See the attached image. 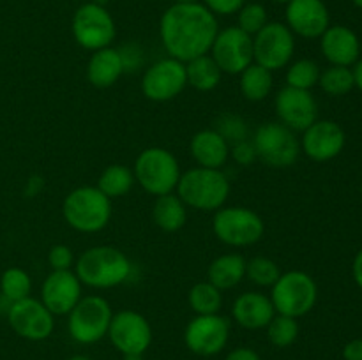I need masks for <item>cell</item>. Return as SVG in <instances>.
Returning <instances> with one entry per match:
<instances>
[{
  "mask_svg": "<svg viewBox=\"0 0 362 360\" xmlns=\"http://www.w3.org/2000/svg\"><path fill=\"white\" fill-rule=\"evenodd\" d=\"M219 32L218 18L204 4H173L159 20V37L168 56L189 62L207 55Z\"/></svg>",
  "mask_w": 362,
  "mask_h": 360,
  "instance_id": "1",
  "label": "cell"
},
{
  "mask_svg": "<svg viewBox=\"0 0 362 360\" xmlns=\"http://www.w3.org/2000/svg\"><path fill=\"white\" fill-rule=\"evenodd\" d=\"M133 265L129 258L113 246H94L85 249L74 261V274L83 286L108 289L129 279Z\"/></svg>",
  "mask_w": 362,
  "mask_h": 360,
  "instance_id": "2",
  "label": "cell"
},
{
  "mask_svg": "<svg viewBox=\"0 0 362 360\" xmlns=\"http://www.w3.org/2000/svg\"><path fill=\"white\" fill-rule=\"evenodd\" d=\"M175 194L187 208L200 212H216L225 207L230 196V180L221 169L191 168L180 175Z\"/></svg>",
  "mask_w": 362,
  "mask_h": 360,
  "instance_id": "3",
  "label": "cell"
},
{
  "mask_svg": "<svg viewBox=\"0 0 362 360\" xmlns=\"http://www.w3.org/2000/svg\"><path fill=\"white\" fill-rule=\"evenodd\" d=\"M62 215L76 232L98 233L112 219V200L95 186L76 187L64 200Z\"/></svg>",
  "mask_w": 362,
  "mask_h": 360,
  "instance_id": "4",
  "label": "cell"
},
{
  "mask_svg": "<svg viewBox=\"0 0 362 360\" xmlns=\"http://www.w3.org/2000/svg\"><path fill=\"white\" fill-rule=\"evenodd\" d=\"M133 173L141 189L152 196L173 193L182 175L175 155L163 147L141 150L134 161Z\"/></svg>",
  "mask_w": 362,
  "mask_h": 360,
  "instance_id": "5",
  "label": "cell"
},
{
  "mask_svg": "<svg viewBox=\"0 0 362 360\" xmlns=\"http://www.w3.org/2000/svg\"><path fill=\"white\" fill-rule=\"evenodd\" d=\"M318 286L308 272L290 270L279 275L271 288V302L278 314L303 318L315 307Z\"/></svg>",
  "mask_w": 362,
  "mask_h": 360,
  "instance_id": "6",
  "label": "cell"
},
{
  "mask_svg": "<svg viewBox=\"0 0 362 360\" xmlns=\"http://www.w3.org/2000/svg\"><path fill=\"white\" fill-rule=\"evenodd\" d=\"M212 232L225 246L250 247L262 240L265 222L247 207H221L212 217Z\"/></svg>",
  "mask_w": 362,
  "mask_h": 360,
  "instance_id": "7",
  "label": "cell"
},
{
  "mask_svg": "<svg viewBox=\"0 0 362 360\" xmlns=\"http://www.w3.org/2000/svg\"><path fill=\"white\" fill-rule=\"evenodd\" d=\"M71 30L78 46L88 52L112 46L117 35V27L110 11L92 0L81 4L73 14Z\"/></svg>",
  "mask_w": 362,
  "mask_h": 360,
  "instance_id": "8",
  "label": "cell"
},
{
  "mask_svg": "<svg viewBox=\"0 0 362 360\" xmlns=\"http://www.w3.org/2000/svg\"><path fill=\"white\" fill-rule=\"evenodd\" d=\"M67 316L71 337L80 344H95L108 335L113 311L105 296L87 295L81 296Z\"/></svg>",
  "mask_w": 362,
  "mask_h": 360,
  "instance_id": "9",
  "label": "cell"
},
{
  "mask_svg": "<svg viewBox=\"0 0 362 360\" xmlns=\"http://www.w3.org/2000/svg\"><path fill=\"white\" fill-rule=\"evenodd\" d=\"M251 141L257 157L269 168H288L300 155L299 138L281 122L262 124Z\"/></svg>",
  "mask_w": 362,
  "mask_h": 360,
  "instance_id": "10",
  "label": "cell"
},
{
  "mask_svg": "<svg viewBox=\"0 0 362 360\" xmlns=\"http://www.w3.org/2000/svg\"><path fill=\"white\" fill-rule=\"evenodd\" d=\"M296 52V35L285 23L269 21L253 35V62L271 73L288 66Z\"/></svg>",
  "mask_w": 362,
  "mask_h": 360,
  "instance_id": "11",
  "label": "cell"
},
{
  "mask_svg": "<svg viewBox=\"0 0 362 360\" xmlns=\"http://www.w3.org/2000/svg\"><path fill=\"white\" fill-rule=\"evenodd\" d=\"M110 342L122 355H144L152 344V327L138 311L113 313L108 328Z\"/></svg>",
  "mask_w": 362,
  "mask_h": 360,
  "instance_id": "12",
  "label": "cell"
},
{
  "mask_svg": "<svg viewBox=\"0 0 362 360\" xmlns=\"http://www.w3.org/2000/svg\"><path fill=\"white\" fill-rule=\"evenodd\" d=\"M230 339V321L221 314H197L184 330L187 349L198 356H214Z\"/></svg>",
  "mask_w": 362,
  "mask_h": 360,
  "instance_id": "13",
  "label": "cell"
},
{
  "mask_svg": "<svg viewBox=\"0 0 362 360\" xmlns=\"http://www.w3.org/2000/svg\"><path fill=\"white\" fill-rule=\"evenodd\" d=\"M186 87V64L172 56L154 62L141 76V92L154 102L172 101Z\"/></svg>",
  "mask_w": 362,
  "mask_h": 360,
  "instance_id": "14",
  "label": "cell"
},
{
  "mask_svg": "<svg viewBox=\"0 0 362 360\" xmlns=\"http://www.w3.org/2000/svg\"><path fill=\"white\" fill-rule=\"evenodd\" d=\"M209 55L214 59L223 74H240L253 64V37L237 25L219 28Z\"/></svg>",
  "mask_w": 362,
  "mask_h": 360,
  "instance_id": "15",
  "label": "cell"
},
{
  "mask_svg": "<svg viewBox=\"0 0 362 360\" xmlns=\"http://www.w3.org/2000/svg\"><path fill=\"white\" fill-rule=\"evenodd\" d=\"M7 321L14 334L34 342L48 339L55 328V316L41 300L32 296L11 304L7 309Z\"/></svg>",
  "mask_w": 362,
  "mask_h": 360,
  "instance_id": "16",
  "label": "cell"
},
{
  "mask_svg": "<svg viewBox=\"0 0 362 360\" xmlns=\"http://www.w3.org/2000/svg\"><path fill=\"white\" fill-rule=\"evenodd\" d=\"M274 109L279 122L293 133H303L318 120V104L311 90H300L288 85L276 94Z\"/></svg>",
  "mask_w": 362,
  "mask_h": 360,
  "instance_id": "17",
  "label": "cell"
},
{
  "mask_svg": "<svg viewBox=\"0 0 362 360\" xmlns=\"http://www.w3.org/2000/svg\"><path fill=\"white\" fill-rule=\"evenodd\" d=\"M300 152L308 155L311 161L325 162L338 157L345 148V131L334 120H317L300 138Z\"/></svg>",
  "mask_w": 362,
  "mask_h": 360,
  "instance_id": "18",
  "label": "cell"
},
{
  "mask_svg": "<svg viewBox=\"0 0 362 360\" xmlns=\"http://www.w3.org/2000/svg\"><path fill=\"white\" fill-rule=\"evenodd\" d=\"M81 288L74 270H52L41 286V302L53 316H66L80 302Z\"/></svg>",
  "mask_w": 362,
  "mask_h": 360,
  "instance_id": "19",
  "label": "cell"
},
{
  "mask_svg": "<svg viewBox=\"0 0 362 360\" xmlns=\"http://www.w3.org/2000/svg\"><path fill=\"white\" fill-rule=\"evenodd\" d=\"M285 20L293 35L318 39L331 25V14L324 0H290L286 4Z\"/></svg>",
  "mask_w": 362,
  "mask_h": 360,
  "instance_id": "20",
  "label": "cell"
},
{
  "mask_svg": "<svg viewBox=\"0 0 362 360\" xmlns=\"http://www.w3.org/2000/svg\"><path fill=\"white\" fill-rule=\"evenodd\" d=\"M320 49L331 66L352 67L361 56L359 37L345 25H329L320 35Z\"/></svg>",
  "mask_w": 362,
  "mask_h": 360,
  "instance_id": "21",
  "label": "cell"
},
{
  "mask_svg": "<svg viewBox=\"0 0 362 360\" xmlns=\"http://www.w3.org/2000/svg\"><path fill=\"white\" fill-rule=\"evenodd\" d=\"M276 311L271 296L260 292H244L233 300L232 318L246 330H262L271 323Z\"/></svg>",
  "mask_w": 362,
  "mask_h": 360,
  "instance_id": "22",
  "label": "cell"
},
{
  "mask_svg": "<svg viewBox=\"0 0 362 360\" xmlns=\"http://www.w3.org/2000/svg\"><path fill=\"white\" fill-rule=\"evenodd\" d=\"M191 157L202 168L221 169L230 159V145L216 129L198 131L189 141Z\"/></svg>",
  "mask_w": 362,
  "mask_h": 360,
  "instance_id": "23",
  "label": "cell"
},
{
  "mask_svg": "<svg viewBox=\"0 0 362 360\" xmlns=\"http://www.w3.org/2000/svg\"><path fill=\"white\" fill-rule=\"evenodd\" d=\"M124 73H126V69H124L120 49L108 46V48L92 52L87 64L88 83L98 88H108L115 85Z\"/></svg>",
  "mask_w": 362,
  "mask_h": 360,
  "instance_id": "24",
  "label": "cell"
},
{
  "mask_svg": "<svg viewBox=\"0 0 362 360\" xmlns=\"http://www.w3.org/2000/svg\"><path fill=\"white\" fill-rule=\"evenodd\" d=\"M246 277V260L243 254L226 253L212 260L207 268V281L216 288L232 289Z\"/></svg>",
  "mask_w": 362,
  "mask_h": 360,
  "instance_id": "25",
  "label": "cell"
},
{
  "mask_svg": "<svg viewBox=\"0 0 362 360\" xmlns=\"http://www.w3.org/2000/svg\"><path fill=\"white\" fill-rule=\"evenodd\" d=\"M152 221L166 233L179 232L187 221V207L175 193L156 196L152 205Z\"/></svg>",
  "mask_w": 362,
  "mask_h": 360,
  "instance_id": "26",
  "label": "cell"
},
{
  "mask_svg": "<svg viewBox=\"0 0 362 360\" xmlns=\"http://www.w3.org/2000/svg\"><path fill=\"white\" fill-rule=\"evenodd\" d=\"M187 85L198 92H211L221 83L223 71L211 55H202L186 62Z\"/></svg>",
  "mask_w": 362,
  "mask_h": 360,
  "instance_id": "27",
  "label": "cell"
},
{
  "mask_svg": "<svg viewBox=\"0 0 362 360\" xmlns=\"http://www.w3.org/2000/svg\"><path fill=\"white\" fill-rule=\"evenodd\" d=\"M274 78L272 73L258 64H250L243 73L239 74L240 94L246 101L260 102L272 92Z\"/></svg>",
  "mask_w": 362,
  "mask_h": 360,
  "instance_id": "28",
  "label": "cell"
},
{
  "mask_svg": "<svg viewBox=\"0 0 362 360\" xmlns=\"http://www.w3.org/2000/svg\"><path fill=\"white\" fill-rule=\"evenodd\" d=\"M134 182H136V180H134L133 169L122 164H112L106 166V168L103 169V173L99 175L98 186L95 187H98L105 196L113 200V198L126 196V194L133 189Z\"/></svg>",
  "mask_w": 362,
  "mask_h": 360,
  "instance_id": "29",
  "label": "cell"
},
{
  "mask_svg": "<svg viewBox=\"0 0 362 360\" xmlns=\"http://www.w3.org/2000/svg\"><path fill=\"white\" fill-rule=\"evenodd\" d=\"M187 304L194 314H218L223 307V292L212 282H197L187 293Z\"/></svg>",
  "mask_w": 362,
  "mask_h": 360,
  "instance_id": "30",
  "label": "cell"
},
{
  "mask_svg": "<svg viewBox=\"0 0 362 360\" xmlns=\"http://www.w3.org/2000/svg\"><path fill=\"white\" fill-rule=\"evenodd\" d=\"M32 292V279L28 272L20 267H11L4 270L0 277V293L9 304L23 300L30 296Z\"/></svg>",
  "mask_w": 362,
  "mask_h": 360,
  "instance_id": "31",
  "label": "cell"
},
{
  "mask_svg": "<svg viewBox=\"0 0 362 360\" xmlns=\"http://www.w3.org/2000/svg\"><path fill=\"white\" fill-rule=\"evenodd\" d=\"M322 90L332 97H339V95H346L354 87V73L350 67L343 66H331L320 73V80H318Z\"/></svg>",
  "mask_w": 362,
  "mask_h": 360,
  "instance_id": "32",
  "label": "cell"
},
{
  "mask_svg": "<svg viewBox=\"0 0 362 360\" xmlns=\"http://www.w3.org/2000/svg\"><path fill=\"white\" fill-rule=\"evenodd\" d=\"M320 66L311 59H300L288 64L286 69V85L300 90H311L320 80Z\"/></svg>",
  "mask_w": 362,
  "mask_h": 360,
  "instance_id": "33",
  "label": "cell"
},
{
  "mask_svg": "<svg viewBox=\"0 0 362 360\" xmlns=\"http://www.w3.org/2000/svg\"><path fill=\"white\" fill-rule=\"evenodd\" d=\"M281 274L279 265L271 258L255 256L251 260H246V277L253 284L262 286V288H272Z\"/></svg>",
  "mask_w": 362,
  "mask_h": 360,
  "instance_id": "34",
  "label": "cell"
},
{
  "mask_svg": "<svg viewBox=\"0 0 362 360\" xmlns=\"http://www.w3.org/2000/svg\"><path fill=\"white\" fill-rule=\"evenodd\" d=\"M267 337L276 348H288L299 337V323L296 318L285 316V314H274L271 323L267 325Z\"/></svg>",
  "mask_w": 362,
  "mask_h": 360,
  "instance_id": "35",
  "label": "cell"
},
{
  "mask_svg": "<svg viewBox=\"0 0 362 360\" xmlns=\"http://www.w3.org/2000/svg\"><path fill=\"white\" fill-rule=\"evenodd\" d=\"M269 23L267 9L258 2H246L239 11H237V27L250 34L253 37L255 34L262 30Z\"/></svg>",
  "mask_w": 362,
  "mask_h": 360,
  "instance_id": "36",
  "label": "cell"
},
{
  "mask_svg": "<svg viewBox=\"0 0 362 360\" xmlns=\"http://www.w3.org/2000/svg\"><path fill=\"white\" fill-rule=\"evenodd\" d=\"M216 131L228 141V145L237 143V141L250 140V129H247L246 120L235 113H223L216 120Z\"/></svg>",
  "mask_w": 362,
  "mask_h": 360,
  "instance_id": "37",
  "label": "cell"
},
{
  "mask_svg": "<svg viewBox=\"0 0 362 360\" xmlns=\"http://www.w3.org/2000/svg\"><path fill=\"white\" fill-rule=\"evenodd\" d=\"M74 254L66 244H57L48 251V265L52 270H71L74 267Z\"/></svg>",
  "mask_w": 362,
  "mask_h": 360,
  "instance_id": "38",
  "label": "cell"
},
{
  "mask_svg": "<svg viewBox=\"0 0 362 360\" xmlns=\"http://www.w3.org/2000/svg\"><path fill=\"white\" fill-rule=\"evenodd\" d=\"M230 157L240 166H250L251 162L257 161V150L253 147L251 140L237 141V143L230 145Z\"/></svg>",
  "mask_w": 362,
  "mask_h": 360,
  "instance_id": "39",
  "label": "cell"
},
{
  "mask_svg": "<svg viewBox=\"0 0 362 360\" xmlns=\"http://www.w3.org/2000/svg\"><path fill=\"white\" fill-rule=\"evenodd\" d=\"M246 4V0H204V6L216 16H232Z\"/></svg>",
  "mask_w": 362,
  "mask_h": 360,
  "instance_id": "40",
  "label": "cell"
},
{
  "mask_svg": "<svg viewBox=\"0 0 362 360\" xmlns=\"http://www.w3.org/2000/svg\"><path fill=\"white\" fill-rule=\"evenodd\" d=\"M225 360H262V359L255 349L247 348V346H240V348L232 349V352L225 356Z\"/></svg>",
  "mask_w": 362,
  "mask_h": 360,
  "instance_id": "41",
  "label": "cell"
},
{
  "mask_svg": "<svg viewBox=\"0 0 362 360\" xmlns=\"http://www.w3.org/2000/svg\"><path fill=\"white\" fill-rule=\"evenodd\" d=\"M345 360H362V339H352L343 348Z\"/></svg>",
  "mask_w": 362,
  "mask_h": 360,
  "instance_id": "42",
  "label": "cell"
},
{
  "mask_svg": "<svg viewBox=\"0 0 362 360\" xmlns=\"http://www.w3.org/2000/svg\"><path fill=\"white\" fill-rule=\"evenodd\" d=\"M352 275H354V281H356V284L362 289V249L356 254V258H354Z\"/></svg>",
  "mask_w": 362,
  "mask_h": 360,
  "instance_id": "43",
  "label": "cell"
},
{
  "mask_svg": "<svg viewBox=\"0 0 362 360\" xmlns=\"http://www.w3.org/2000/svg\"><path fill=\"white\" fill-rule=\"evenodd\" d=\"M352 73H354V81H356V87L362 92V59H359L356 64H354Z\"/></svg>",
  "mask_w": 362,
  "mask_h": 360,
  "instance_id": "44",
  "label": "cell"
},
{
  "mask_svg": "<svg viewBox=\"0 0 362 360\" xmlns=\"http://www.w3.org/2000/svg\"><path fill=\"white\" fill-rule=\"evenodd\" d=\"M67 360H92V359L87 355H73V356H69Z\"/></svg>",
  "mask_w": 362,
  "mask_h": 360,
  "instance_id": "45",
  "label": "cell"
},
{
  "mask_svg": "<svg viewBox=\"0 0 362 360\" xmlns=\"http://www.w3.org/2000/svg\"><path fill=\"white\" fill-rule=\"evenodd\" d=\"M124 360H144V355H124Z\"/></svg>",
  "mask_w": 362,
  "mask_h": 360,
  "instance_id": "46",
  "label": "cell"
},
{
  "mask_svg": "<svg viewBox=\"0 0 362 360\" xmlns=\"http://www.w3.org/2000/svg\"><path fill=\"white\" fill-rule=\"evenodd\" d=\"M200 0H175V4H197Z\"/></svg>",
  "mask_w": 362,
  "mask_h": 360,
  "instance_id": "47",
  "label": "cell"
},
{
  "mask_svg": "<svg viewBox=\"0 0 362 360\" xmlns=\"http://www.w3.org/2000/svg\"><path fill=\"white\" fill-rule=\"evenodd\" d=\"M271 2H274V4H285V6H286V4H288L290 0H271Z\"/></svg>",
  "mask_w": 362,
  "mask_h": 360,
  "instance_id": "48",
  "label": "cell"
},
{
  "mask_svg": "<svg viewBox=\"0 0 362 360\" xmlns=\"http://www.w3.org/2000/svg\"><path fill=\"white\" fill-rule=\"evenodd\" d=\"M352 2H354V4H356V6H357V7H361V9H362V0H352Z\"/></svg>",
  "mask_w": 362,
  "mask_h": 360,
  "instance_id": "49",
  "label": "cell"
},
{
  "mask_svg": "<svg viewBox=\"0 0 362 360\" xmlns=\"http://www.w3.org/2000/svg\"><path fill=\"white\" fill-rule=\"evenodd\" d=\"M361 194H362V184H361Z\"/></svg>",
  "mask_w": 362,
  "mask_h": 360,
  "instance_id": "50",
  "label": "cell"
},
{
  "mask_svg": "<svg viewBox=\"0 0 362 360\" xmlns=\"http://www.w3.org/2000/svg\"><path fill=\"white\" fill-rule=\"evenodd\" d=\"M85 2H88V0H85Z\"/></svg>",
  "mask_w": 362,
  "mask_h": 360,
  "instance_id": "51",
  "label": "cell"
}]
</instances>
